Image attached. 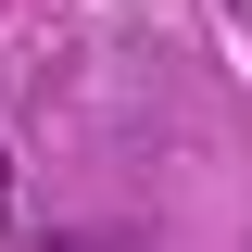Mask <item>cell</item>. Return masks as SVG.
Masks as SVG:
<instances>
[{
    "label": "cell",
    "instance_id": "cell-1",
    "mask_svg": "<svg viewBox=\"0 0 252 252\" xmlns=\"http://www.w3.org/2000/svg\"><path fill=\"white\" fill-rule=\"evenodd\" d=\"M51 252H139V240H101V227H63Z\"/></svg>",
    "mask_w": 252,
    "mask_h": 252
}]
</instances>
